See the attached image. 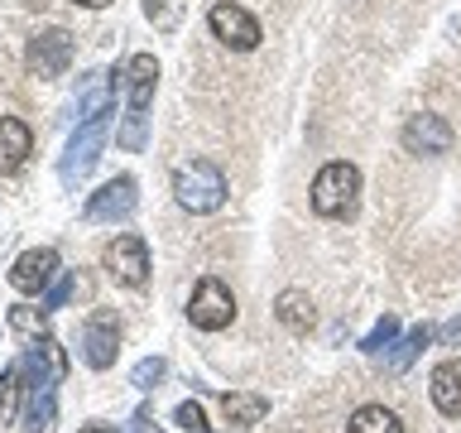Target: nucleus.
<instances>
[{"label": "nucleus", "mask_w": 461, "mask_h": 433, "mask_svg": "<svg viewBox=\"0 0 461 433\" xmlns=\"http://www.w3.org/2000/svg\"><path fill=\"white\" fill-rule=\"evenodd\" d=\"M125 72V125L115 130V140L125 150H144V135H149V101H154V82H158V63L149 53H135L130 63L121 68Z\"/></svg>", "instance_id": "obj_1"}, {"label": "nucleus", "mask_w": 461, "mask_h": 433, "mask_svg": "<svg viewBox=\"0 0 461 433\" xmlns=\"http://www.w3.org/2000/svg\"><path fill=\"white\" fill-rule=\"evenodd\" d=\"M226 173L212 164V159H193V164H183L178 173H173V198H178L183 212H197L207 216L226 202Z\"/></svg>", "instance_id": "obj_2"}, {"label": "nucleus", "mask_w": 461, "mask_h": 433, "mask_svg": "<svg viewBox=\"0 0 461 433\" xmlns=\"http://www.w3.org/2000/svg\"><path fill=\"white\" fill-rule=\"evenodd\" d=\"M356 202H360V169L346 164V159H331L312 179V212L317 216H351Z\"/></svg>", "instance_id": "obj_3"}, {"label": "nucleus", "mask_w": 461, "mask_h": 433, "mask_svg": "<svg viewBox=\"0 0 461 433\" xmlns=\"http://www.w3.org/2000/svg\"><path fill=\"white\" fill-rule=\"evenodd\" d=\"M72 53H77V39L68 34V29H39L34 39H29V49H24V63L34 78L43 82H53V78H63V72L72 68Z\"/></svg>", "instance_id": "obj_4"}, {"label": "nucleus", "mask_w": 461, "mask_h": 433, "mask_svg": "<svg viewBox=\"0 0 461 433\" xmlns=\"http://www.w3.org/2000/svg\"><path fill=\"white\" fill-rule=\"evenodd\" d=\"M101 144H106V115H96V121H82V130L68 140L63 150V164H58V179H63L68 188H77L86 173L96 169L101 159Z\"/></svg>", "instance_id": "obj_5"}, {"label": "nucleus", "mask_w": 461, "mask_h": 433, "mask_svg": "<svg viewBox=\"0 0 461 433\" xmlns=\"http://www.w3.org/2000/svg\"><path fill=\"white\" fill-rule=\"evenodd\" d=\"M187 318H193V327H202V332H221V327H230V318H236V299H230V289L216 280V274H207V280H197L193 299H187Z\"/></svg>", "instance_id": "obj_6"}, {"label": "nucleus", "mask_w": 461, "mask_h": 433, "mask_svg": "<svg viewBox=\"0 0 461 433\" xmlns=\"http://www.w3.org/2000/svg\"><path fill=\"white\" fill-rule=\"evenodd\" d=\"M101 260H106L111 280L125 284V289H144V280H149V245H144V236H135V231L115 236Z\"/></svg>", "instance_id": "obj_7"}, {"label": "nucleus", "mask_w": 461, "mask_h": 433, "mask_svg": "<svg viewBox=\"0 0 461 433\" xmlns=\"http://www.w3.org/2000/svg\"><path fill=\"white\" fill-rule=\"evenodd\" d=\"M207 24H212V34L226 43V49H236V53H250L259 49V20L250 10H240V5H230V0H216L212 14H207Z\"/></svg>", "instance_id": "obj_8"}, {"label": "nucleus", "mask_w": 461, "mask_h": 433, "mask_svg": "<svg viewBox=\"0 0 461 433\" xmlns=\"http://www.w3.org/2000/svg\"><path fill=\"white\" fill-rule=\"evenodd\" d=\"M115 352H121V318L111 309H96L82 327V361L92 371H106L115 366Z\"/></svg>", "instance_id": "obj_9"}, {"label": "nucleus", "mask_w": 461, "mask_h": 433, "mask_svg": "<svg viewBox=\"0 0 461 433\" xmlns=\"http://www.w3.org/2000/svg\"><path fill=\"white\" fill-rule=\"evenodd\" d=\"M140 207V183L121 173V179L101 183L92 198H86V222H125L130 212Z\"/></svg>", "instance_id": "obj_10"}, {"label": "nucleus", "mask_w": 461, "mask_h": 433, "mask_svg": "<svg viewBox=\"0 0 461 433\" xmlns=\"http://www.w3.org/2000/svg\"><path fill=\"white\" fill-rule=\"evenodd\" d=\"M53 280H58V251H53V245L24 251V255L10 265V284L20 289V294H43Z\"/></svg>", "instance_id": "obj_11"}, {"label": "nucleus", "mask_w": 461, "mask_h": 433, "mask_svg": "<svg viewBox=\"0 0 461 433\" xmlns=\"http://www.w3.org/2000/svg\"><path fill=\"white\" fill-rule=\"evenodd\" d=\"M452 140L456 135L442 115H409V125H403V150L409 154H447Z\"/></svg>", "instance_id": "obj_12"}, {"label": "nucleus", "mask_w": 461, "mask_h": 433, "mask_svg": "<svg viewBox=\"0 0 461 433\" xmlns=\"http://www.w3.org/2000/svg\"><path fill=\"white\" fill-rule=\"evenodd\" d=\"M29 150H34V135H29V125L14 121V115H0V179L20 169L24 159H29Z\"/></svg>", "instance_id": "obj_13"}, {"label": "nucleus", "mask_w": 461, "mask_h": 433, "mask_svg": "<svg viewBox=\"0 0 461 433\" xmlns=\"http://www.w3.org/2000/svg\"><path fill=\"white\" fill-rule=\"evenodd\" d=\"M221 414L230 428H255L269 414V400L255 395V390H230V395H221Z\"/></svg>", "instance_id": "obj_14"}, {"label": "nucleus", "mask_w": 461, "mask_h": 433, "mask_svg": "<svg viewBox=\"0 0 461 433\" xmlns=\"http://www.w3.org/2000/svg\"><path fill=\"white\" fill-rule=\"evenodd\" d=\"M432 404L447 414V419H461V361H442L432 371Z\"/></svg>", "instance_id": "obj_15"}, {"label": "nucleus", "mask_w": 461, "mask_h": 433, "mask_svg": "<svg viewBox=\"0 0 461 433\" xmlns=\"http://www.w3.org/2000/svg\"><path fill=\"white\" fill-rule=\"evenodd\" d=\"M274 313H279V323L288 327V332H308L312 327V299L308 294H298V289H284V294H279V309H274Z\"/></svg>", "instance_id": "obj_16"}, {"label": "nucleus", "mask_w": 461, "mask_h": 433, "mask_svg": "<svg viewBox=\"0 0 461 433\" xmlns=\"http://www.w3.org/2000/svg\"><path fill=\"white\" fill-rule=\"evenodd\" d=\"M346 433H403V424H399L394 410H384V404H366V410L351 414V428Z\"/></svg>", "instance_id": "obj_17"}, {"label": "nucleus", "mask_w": 461, "mask_h": 433, "mask_svg": "<svg viewBox=\"0 0 461 433\" xmlns=\"http://www.w3.org/2000/svg\"><path fill=\"white\" fill-rule=\"evenodd\" d=\"M20 390H24V366L14 361V366L0 371V424H10L20 414Z\"/></svg>", "instance_id": "obj_18"}, {"label": "nucleus", "mask_w": 461, "mask_h": 433, "mask_svg": "<svg viewBox=\"0 0 461 433\" xmlns=\"http://www.w3.org/2000/svg\"><path fill=\"white\" fill-rule=\"evenodd\" d=\"M428 342H432V327H428V323H423V327H413L409 337H403V342L394 346V356H389V371H394V375H403V371H409L413 361H418V352H423Z\"/></svg>", "instance_id": "obj_19"}, {"label": "nucleus", "mask_w": 461, "mask_h": 433, "mask_svg": "<svg viewBox=\"0 0 461 433\" xmlns=\"http://www.w3.org/2000/svg\"><path fill=\"white\" fill-rule=\"evenodd\" d=\"M144 14H149V24H154V29L173 34V29L183 24V0H144Z\"/></svg>", "instance_id": "obj_20"}, {"label": "nucleus", "mask_w": 461, "mask_h": 433, "mask_svg": "<svg viewBox=\"0 0 461 433\" xmlns=\"http://www.w3.org/2000/svg\"><path fill=\"white\" fill-rule=\"evenodd\" d=\"M49 309H10V327L20 332V337H49V318H43Z\"/></svg>", "instance_id": "obj_21"}, {"label": "nucleus", "mask_w": 461, "mask_h": 433, "mask_svg": "<svg viewBox=\"0 0 461 433\" xmlns=\"http://www.w3.org/2000/svg\"><path fill=\"white\" fill-rule=\"evenodd\" d=\"M394 337H399V318L394 313H384L380 318V323H375L370 332H366V337H360V352H384V346H394Z\"/></svg>", "instance_id": "obj_22"}, {"label": "nucleus", "mask_w": 461, "mask_h": 433, "mask_svg": "<svg viewBox=\"0 0 461 433\" xmlns=\"http://www.w3.org/2000/svg\"><path fill=\"white\" fill-rule=\"evenodd\" d=\"M164 375H168V361L164 356H144L140 366H135V375H130V385H135V390H158Z\"/></svg>", "instance_id": "obj_23"}, {"label": "nucleus", "mask_w": 461, "mask_h": 433, "mask_svg": "<svg viewBox=\"0 0 461 433\" xmlns=\"http://www.w3.org/2000/svg\"><path fill=\"white\" fill-rule=\"evenodd\" d=\"M72 294H77V280H72V274H58V280L43 289V309H49V313H53V309H68Z\"/></svg>", "instance_id": "obj_24"}, {"label": "nucleus", "mask_w": 461, "mask_h": 433, "mask_svg": "<svg viewBox=\"0 0 461 433\" xmlns=\"http://www.w3.org/2000/svg\"><path fill=\"white\" fill-rule=\"evenodd\" d=\"M173 419H178L183 433H207V414H202V404H193V400L178 404V414H173Z\"/></svg>", "instance_id": "obj_25"}, {"label": "nucleus", "mask_w": 461, "mask_h": 433, "mask_svg": "<svg viewBox=\"0 0 461 433\" xmlns=\"http://www.w3.org/2000/svg\"><path fill=\"white\" fill-rule=\"evenodd\" d=\"M125 433H158V428H154V410H149V404L130 414V428H125Z\"/></svg>", "instance_id": "obj_26"}, {"label": "nucleus", "mask_w": 461, "mask_h": 433, "mask_svg": "<svg viewBox=\"0 0 461 433\" xmlns=\"http://www.w3.org/2000/svg\"><path fill=\"white\" fill-rule=\"evenodd\" d=\"M442 342H447V346H456V342H461V318H456V323H447V332H442Z\"/></svg>", "instance_id": "obj_27"}, {"label": "nucleus", "mask_w": 461, "mask_h": 433, "mask_svg": "<svg viewBox=\"0 0 461 433\" xmlns=\"http://www.w3.org/2000/svg\"><path fill=\"white\" fill-rule=\"evenodd\" d=\"M72 5H86V10H101V5H111V0H72Z\"/></svg>", "instance_id": "obj_28"}, {"label": "nucleus", "mask_w": 461, "mask_h": 433, "mask_svg": "<svg viewBox=\"0 0 461 433\" xmlns=\"http://www.w3.org/2000/svg\"><path fill=\"white\" fill-rule=\"evenodd\" d=\"M82 433H115V428H106V424H92V428H82Z\"/></svg>", "instance_id": "obj_29"}]
</instances>
